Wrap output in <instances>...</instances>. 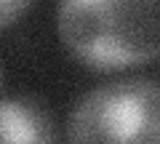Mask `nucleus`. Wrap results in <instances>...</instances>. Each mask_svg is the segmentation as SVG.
I'll return each instance as SVG.
<instances>
[{
    "label": "nucleus",
    "instance_id": "1",
    "mask_svg": "<svg viewBox=\"0 0 160 144\" xmlns=\"http://www.w3.org/2000/svg\"><path fill=\"white\" fill-rule=\"evenodd\" d=\"M59 37L91 67H136L160 56V0H59Z\"/></svg>",
    "mask_w": 160,
    "mask_h": 144
},
{
    "label": "nucleus",
    "instance_id": "2",
    "mask_svg": "<svg viewBox=\"0 0 160 144\" xmlns=\"http://www.w3.org/2000/svg\"><path fill=\"white\" fill-rule=\"evenodd\" d=\"M67 144H160V80L118 77L83 93Z\"/></svg>",
    "mask_w": 160,
    "mask_h": 144
},
{
    "label": "nucleus",
    "instance_id": "3",
    "mask_svg": "<svg viewBox=\"0 0 160 144\" xmlns=\"http://www.w3.org/2000/svg\"><path fill=\"white\" fill-rule=\"evenodd\" d=\"M0 144H56L51 112L29 96L0 99Z\"/></svg>",
    "mask_w": 160,
    "mask_h": 144
},
{
    "label": "nucleus",
    "instance_id": "4",
    "mask_svg": "<svg viewBox=\"0 0 160 144\" xmlns=\"http://www.w3.org/2000/svg\"><path fill=\"white\" fill-rule=\"evenodd\" d=\"M35 0H0V27L16 22L22 13H27V8Z\"/></svg>",
    "mask_w": 160,
    "mask_h": 144
},
{
    "label": "nucleus",
    "instance_id": "5",
    "mask_svg": "<svg viewBox=\"0 0 160 144\" xmlns=\"http://www.w3.org/2000/svg\"><path fill=\"white\" fill-rule=\"evenodd\" d=\"M0 86H3V64H0Z\"/></svg>",
    "mask_w": 160,
    "mask_h": 144
}]
</instances>
